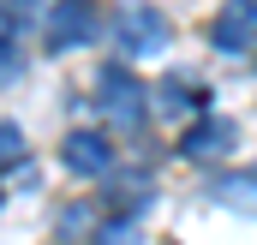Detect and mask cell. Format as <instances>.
Returning <instances> with one entry per match:
<instances>
[{
  "label": "cell",
  "mask_w": 257,
  "mask_h": 245,
  "mask_svg": "<svg viewBox=\"0 0 257 245\" xmlns=\"http://www.w3.org/2000/svg\"><path fill=\"white\" fill-rule=\"evenodd\" d=\"M209 42H215L221 54H245L257 42V0H227V6L215 12V24H209Z\"/></svg>",
  "instance_id": "277c9868"
},
{
  "label": "cell",
  "mask_w": 257,
  "mask_h": 245,
  "mask_svg": "<svg viewBox=\"0 0 257 245\" xmlns=\"http://www.w3.org/2000/svg\"><path fill=\"white\" fill-rule=\"evenodd\" d=\"M96 36V6L90 0H54V12H48V42L54 48H78V42H90Z\"/></svg>",
  "instance_id": "5b68a950"
},
{
  "label": "cell",
  "mask_w": 257,
  "mask_h": 245,
  "mask_svg": "<svg viewBox=\"0 0 257 245\" xmlns=\"http://www.w3.org/2000/svg\"><path fill=\"white\" fill-rule=\"evenodd\" d=\"M233 144H239V126H233V120L197 114L192 132L180 138V156H186V162H221V156H233Z\"/></svg>",
  "instance_id": "7a4b0ae2"
},
{
  "label": "cell",
  "mask_w": 257,
  "mask_h": 245,
  "mask_svg": "<svg viewBox=\"0 0 257 245\" xmlns=\"http://www.w3.org/2000/svg\"><path fill=\"white\" fill-rule=\"evenodd\" d=\"M18 72H24L18 48H12V42H0V90H6V84H18Z\"/></svg>",
  "instance_id": "8fae6325"
},
{
  "label": "cell",
  "mask_w": 257,
  "mask_h": 245,
  "mask_svg": "<svg viewBox=\"0 0 257 245\" xmlns=\"http://www.w3.org/2000/svg\"><path fill=\"white\" fill-rule=\"evenodd\" d=\"M96 102H102V114H108L114 126H138V120H144L150 90L132 78L126 66H102V78H96Z\"/></svg>",
  "instance_id": "6da1fadb"
},
{
  "label": "cell",
  "mask_w": 257,
  "mask_h": 245,
  "mask_svg": "<svg viewBox=\"0 0 257 245\" xmlns=\"http://www.w3.org/2000/svg\"><path fill=\"white\" fill-rule=\"evenodd\" d=\"M90 245H144V233H138V221H126V215H120V221H102Z\"/></svg>",
  "instance_id": "9c48e42d"
},
{
  "label": "cell",
  "mask_w": 257,
  "mask_h": 245,
  "mask_svg": "<svg viewBox=\"0 0 257 245\" xmlns=\"http://www.w3.org/2000/svg\"><path fill=\"white\" fill-rule=\"evenodd\" d=\"M66 168L72 174H84V180H102V174H114V150H108V138L102 132H72L60 144Z\"/></svg>",
  "instance_id": "8992f818"
},
{
  "label": "cell",
  "mask_w": 257,
  "mask_h": 245,
  "mask_svg": "<svg viewBox=\"0 0 257 245\" xmlns=\"http://www.w3.org/2000/svg\"><path fill=\"white\" fill-rule=\"evenodd\" d=\"M84 221H90V209H66V215H60V227H66V233H78Z\"/></svg>",
  "instance_id": "7c38bea8"
},
{
  "label": "cell",
  "mask_w": 257,
  "mask_h": 245,
  "mask_svg": "<svg viewBox=\"0 0 257 245\" xmlns=\"http://www.w3.org/2000/svg\"><path fill=\"white\" fill-rule=\"evenodd\" d=\"M215 197H221L227 209H245V215H257V174H227V180L215 185Z\"/></svg>",
  "instance_id": "52a82bcc"
},
{
  "label": "cell",
  "mask_w": 257,
  "mask_h": 245,
  "mask_svg": "<svg viewBox=\"0 0 257 245\" xmlns=\"http://www.w3.org/2000/svg\"><path fill=\"white\" fill-rule=\"evenodd\" d=\"M114 42H120V54H156V48H168V18L156 6H126L114 24Z\"/></svg>",
  "instance_id": "3957f363"
},
{
  "label": "cell",
  "mask_w": 257,
  "mask_h": 245,
  "mask_svg": "<svg viewBox=\"0 0 257 245\" xmlns=\"http://www.w3.org/2000/svg\"><path fill=\"white\" fill-rule=\"evenodd\" d=\"M156 108H162V114H192V108H203V90H192L186 78H168V84L156 90Z\"/></svg>",
  "instance_id": "ba28073f"
},
{
  "label": "cell",
  "mask_w": 257,
  "mask_h": 245,
  "mask_svg": "<svg viewBox=\"0 0 257 245\" xmlns=\"http://www.w3.org/2000/svg\"><path fill=\"white\" fill-rule=\"evenodd\" d=\"M18 156H24V132L0 120V162H18Z\"/></svg>",
  "instance_id": "30bf717a"
}]
</instances>
